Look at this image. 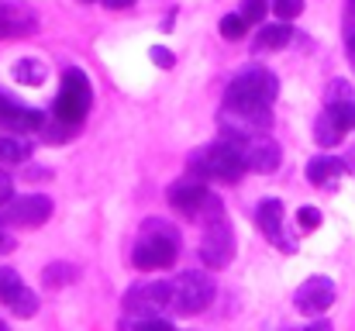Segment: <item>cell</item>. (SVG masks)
<instances>
[{
	"label": "cell",
	"mask_w": 355,
	"mask_h": 331,
	"mask_svg": "<svg viewBox=\"0 0 355 331\" xmlns=\"http://www.w3.org/2000/svg\"><path fill=\"white\" fill-rule=\"evenodd\" d=\"M7 307H10V314H14V318H35V314H38V294H35V290H28V287H21V290H17V297H14Z\"/></svg>",
	"instance_id": "obj_20"
},
{
	"label": "cell",
	"mask_w": 355,
	"mask_h": 331,
	"mask_svg": "<svg viewBox=\"0 0 355 331\" xmlns=\"http://www.w3.org/2000/svg\"><path fill=\"white\" fill-rule=\"evenodd\" d=\"M235 248H238L235 228L228 224L225 214L204 224V235H200V259H204L207 269H228L232 259H235Z\"/></svg>",
	"instance_id": "obj_7"
},
{
	"label": "cell",
	"mask_w": 355,
	"mask_h": 331,
	"mask_svg": "<svg viewBox=\"0 0 355 331\" xmlns=\"http://www.w3.org/2000/svg\"><path fill=\"white\" fill-rule=\"evenodd\" d=\"M352 97H355V90L345 80H335V83L328 87V104H331V101H352Z\"/></svg>",
	"instance_id": "obj_27"
},
{
	"label": "cell",
	"mask_w": 355,
	"mask_h": 331,
	"mask_svg": "<svg viewBox=\"0 0 355 331\" xmlns=\"http://www.w3.org/2000/svg\"><path fill=\"white\" fill-rule=\"evenodd\" d=\"M335 283L328 280V276H307L300 287H297V294H293V307L300 311V314H314V318H321L331 304H335Z\"/></svg>",
	"instance_id": "obj_12"
},
{
	"label": "cell",
	"mask_w": 355,
	"mask_h": 331,
	"mask_svg": "<svg viewBox=\"0 0 355 331\" xmlns=\"http://www.w3.org/2000/svg\"><path fill=\"white\" fill-rule=\"evenodd\" d=\"M232 142H235V148L241 152V159H245V169H252V173H272V169L279 166V159H283L279 145H276L269 135L232 138Z\"/></svg>",
	"instance_id": "obj_11"
},
{
	"label": "cell",
	"mask_w": 355,
	"mask_h": 331,
	"mask_svg": "<svg viewBox=\"0 0 355 331\" xmlns=\"http://www.w3.org/2000/svg\"><path fill=\"white\" fill-rule=\"evenodd\" d=\"M0 331H10V328H7V325H3V321H0Z\"/></svg>",
	"instance_id": "obj_34"
},
{
	"label": "cell",
	"mask_w": 355,
	"mask_h": 331,
	"mask_svg": "<svg viewBox=\"0 0 355 331\" xmlns=\"http://www.w3.org/2000/svg\"><path fill=\"white\" fill-rule=\"evenodd\" d=\"M10 73H14V80H17L21 87H42V83L49 80V66H45L42 59H17Z\"/></svg>",
	"instance_id": "obj_18"
},
{
	"label": "cell",
	"mask_w": 355,
	"mask_h": 331,
	"mask_svg": "<svg viewBox=\"0 0 355 331\" xmlns=\"http://www.w3.org/2000/svg\"><path fill=\"white\" fill-rule=\"evenodd\" d=\"M187 166H190V173L197 180H214V183H238L248 173L241 152L235 148V142L225 138V135L218 142H207V145L193 148Z\"/></svg>",
	"instance_id": "obj_3"
},
{
	"label": "cell",
	"mask_w": 355,
	"mask_h": 331,
	"mask_svg": "<svg viewBox=\"0 0 355 331\" xmlns=\"http://www.w3.org/2000/svg\"><path fill=\"white\" fill-rule=\"evenodd\" d=\"M297 224H300V231H318L321 228V211L318 207H300L297 211Z\"/></svg>",
	"instance_id": "obj_26"
},
{
	"label": "cell",
	"mask_w": 355,
	"mask_h": 331,
	"mask_svg": "<svg viewBox=\"0 0 355 331\" xmlns=\"http://www.w3.org/2000/svg\"><path fill=\"white\" fill-rule=\"evenodd\" d=\"M272 3L269 0H241V17L248 21V24H262V17H266V10H269Z\"/></svg>",
	"instance_id": "obj_24"
},
{
	"label": "cell",
	"mask_w": 355,
	"mask_h": 331,
	"mask_svg": "<svg viewBox=\"0 0 355 331\" xmlns=\"http://www.w3.org/2000/svg\"><path fill=\"white\" fill-rule=\"evenodd\" d=\"M180 259V231L176 224L162 218H145L135 252H131V266L141 273H155V269H169Z\"/></svg>",
	"instance_id": "obj_2"
},
{
	"label": "cell",
	"mask_w": 355,
	"mask_h": 331,
	"mask_svg": "<svg viewBox=\"0 0 355 331\" xmlns=\"http://www.w3.org/2000/svg\"><path fill=\"white\" fill-rule=\"evenodd\" d=\"M304 331H335V325L321 318V321H314V325H307V328H304Z\"/></svg>",
	"instance_id": "obj_33"
},
{
	"label": "cell",
	"mask_w": 355,
	"mask_h": 331,
	"mask_svg": "<svg viewBox=\"0 0 355 331\" xmlns=\"http://www.w3.org/2000/svg\"><path fill=\"white\" fill-rule=\"evenodd\" d=\"M148 56H152V62H155L159 69H173V62H176V56H173L169 49H162V45H152Z\"/></svg>",
	"instance_id": "obj_28"
},
{
	"label": "cell",
	"mask_w": 355,
	"mask_h": 331,
	"mask_svg": "<svg viewBox=\"0 0 355 331\" xmlns=\"http://www.w3.org/2000/svg\"><path fill=\"white\" fill-rule=\"evenodd\" d=\"M345 169H349V162H342V159H335V155H314V159L307 162V180H311L314 187H335Z\"/></svg>",
	"instance_id": "obj_15"
},
{
	"label": "cell",
	"mask_w": 355,
	"mask_h": 331,
	"mask_svg": "<svg viewBox=\"0 0 355 331\" xmlns=\"http://www.w3.org/2000/svg\"><path fill=\"white\" fill-rule=\"evenodd\" d=\"M55 204L45 197V194H24V197H10L3 204V214L0 218L14 228H42L45 221L52 218Z\"/></svg>",
	"instance_id": "obj_9"
},
{
	"label": "cell",
	"mask_w": 355,
	"mask_h": 331,
	"mask_svg": "<svg viewBox=\"0 0 355 331\" xmlns=\"http://www.w3.org/2000/svg\"><path fill=\"white\" fill-rule=\"evenodd\" d=\"M35 152L28 135H14V131H0V166H21L28 162Z\"/></svg>",
	"instance_id": "obj_16"
},
{
	"label": "cell",
	"mask_w": 355,
	"mask_h": 331,
	"mask_svg": "<svg viewBox=\"0 0 355 331\" xmlns=\"http://www.w3.org/2000/svg\"><path fill=\"white\" fill-rule=\"evenodd\" d=\"M87 3H90V0H87Z\"/></svg>",
	"instance_id": "obj_36"
},
{
	"label": "cell",
	"mask_w": 355,
	"mask_h": 331,
	"mask_svg": "<svg viewBox=\"0 0 355 331\" xmlns=\"http://www.w3.org/2000/svg\"><path fill=\"white\" fill-rule=\"evenodd\" d=\"M169 297H173V283H169V280L135 283V287L124 294V314H128V318L162 314V311H169Z\"/></svg>",
	"instance_id": "obj_8"
},
{
	"label": "cell",
	"mask_w": 355,
	"mask_h": 331,
	"mask_svg": "<svg viewBox=\"0 0 355 331\" xmlns=\"http://www.w3.org/2000/svg\"><path fill=\"white\" fill-rule=\"evenodd\" d=\"M290 38H293V24L290 21H272V24H262L259 31H255V49L259 52H279L283 45H290Z\"/></svg>",
	"instance_id": "obj_17"
},
{
	"label": "cell",
	"mask_w": 355,
	"mask_h": 331,
	"mask_svg": "<svg viewBox=\"0 0 355 331\" xmlns=\"http://www.w3.org/2000/svg\"><path fill=\"white\" fill-rule=\"evenodd\" d=\"M121 331H176V328L162 314H148V318H124Z\"/></svg>",
	"instance_id": "obj_21"
},
{
	"label": "cell",
	"mask_w": 355,
	"mask_h": 331,
	"mask_svg": "<svg viewBox=\"0 0 355 331\" xmlns=\"http://www.w3.org/2000/svg\"><path fill=\"white\" fill-rule=\"evenodd\" d=\"M166 201H169V207H173L176 214H183V218H190V221H200V224H207V221L225 214L221 201H218V197L207 190V183L197 180V176L173 183L169 194H166Z\"/></svg>",
	"instance_id": "obj_5"
},
{
	"label": "cell",
	"mask_w": 355,
	"mask_h": 331,
	"mask_svg": "<svg viewBox=\"0 0 355 331\" xmlns=\"http://www.w3.org/2000/svg\"><path fill=\"white\" fill-rule=\"evenodd\" d=\"M35 24H38L35 10H28L21 0H0V38L28 35L35 31Z\"/></svg>",
	"instance_id": "obj_14"
},
{
	"label": "cell",
	"mask_w": 355,
	"mask_h": 331,
	"mask_svg": "<svg viewBox=\"0 0 355 331\" xmlns=\"http://www.w3.org/2000/svg\"><path fill=\"white\" fill-rule=\"evenodd\" d=\"M24 283H21V276L10 269V266H0V304H10L14 297H17V290H21Z\"/></svg>",
	"instance_id": "obj_23"
},
{
	"label": "cell",
	"mask_w": 355,
	"mask_h": 331,
	"mask_svg": "<svg viewBox=\"0 0 355 331\" xmlns=\"http://www.w3.org/2000/svg\"><path fill=\"white\" fill-rule=\"evenodd\" d=\"M279 94V80L266 66H245L232 76L225 90V110H241V114H272V101Z\"/></svg>",
	"instance_id": "obj_1"
},
{
	"label": "cell",
	"mask_w": 355,
	"mask_h": 331,
	"mask_svg": "<svg viewBox=\"0 0 355 331\" xmlns=\"http://www.w3.org/2000/svg\"><path fill=\"white\" fill-rule=\"evenodd\" d=\"M345 49H349V59H352V66H355V21L345 24Z\"/></svg>",
	"instance_id": "obj_30"
},
{
	"label": "cell",
	"mask_w": 355,
	"mask_h": 331,
	"mask_svg": "<svg viewBox=\"0 0 355 331\" xmlns=\"http://www.w3.org/2000/svg\"><path fill=\"white\" fill-rule=\"evenodd\" d=\"M255 224H259V231L272 241V245H279L283 252H293L297 245L286 238V214H283V204L276 201V197H269V201H262L259 207H255Z\"/></svg>",
	"instance_id": "obj_13"
},
{
	"label": "cell",
	"mask_w": 355,
	"mask_h": 331,
	"mask_svg": "<svg viewBox=\"0 0 355 331\" xmlns=\"http://www.w3.org/2000/svg\"><path fill=\"white\" fill-rule=\"evenodd\" d=\"M94 104V87H90V76L83 69H66L62 73V83H59V94L52 101V117L55 121H66V124H83L87 114Z\"/></svg>",
	"instance_id": "obj_4"
},
{
	"label": "cell",
	"mask_w": 355,
	"mask_h": 331,
	"mask_svg": "<svg viewBox=\"0 0 355 331\" xmlns=\"http://www.w3.org/2000/svg\"><path fill=\"white\" fill-rule=\"evenodd\" d=\"M252 24L241 17V14H225L221 17V24H218V31H221V38H228V42H238V38H245V31H248Z\"/></svg>",
	"instance_id": "obj_22"
},
{
	"label": "cell",
	"mask_w": 355,
	"mask_h": 331,
	"mask_svg": "<svg viewBox=\"0 0 355 331\" xmlns=\"http://www.w3.org/2000/svg\"><path fill=\"white\" fill-rule=\"evenodd\" d=\"M349 7H352V14H355V0H349Z\"/></svg>",
	"instance_id": "obj_35"
},
{
	"label": "cell",
	"mask_w": 355,
	"mask_h": 331,
	"mask_svg": "<svg viewBox=\"0 0 355 331\" xmlns=\"http://www.w3.org/2000/svg\"><path fill=\"white\" fill-rule=\"evenodd\" d=\"M169 283H173L169 311L180 314V318H193V314H200V311H207V307L214 304L218 287H214V280H211L207 273L187 269V273H180V276L169 280Z\"/></svg>",
	"instance_id": "obj_6"
},
{
	"label": "cell",
	"mask_w": 355,
	"mask_h": 331,
	"mask_svg": "<svg viewBox=\"0 0 355 331\" xmlns=\"http://www.w3.org/2000/svg\"><path fill=\"white\" fill-rule=\"evenodd\" d=\"M76 276H80V269H76L73 262H49V266L42 269V283H45L49 290L69 287V283H76Z\"/></svg>",
	"instance_id": "obj_19"
},
{
	"label": "cell",
	"mask_w": 355,
	"mask_h": 331,
	"mask_svg": "<svg viewBox=\"0 0 355 331\" xmlns=\"http://www.w3.org/2000/svg\"><path fill=\"white\" fill-rule=\"evenodd\" d=\"M14 248V238L3 231V218H0V252H10Z\"/></svg>",
	"instance_id": "obj_31"
},
{
	"label": "cell",
	"mask_w": 355,
	"mask_h": 331,
	"mask_svg": "<svg viewBox=\"0 0 355 331\" xmlns=\"http://www.w3.org/2000/svg\"><path fill=\"white\" fill-rule=\"evenodd\" d=\"M269 3H272L279 21H293V17L304 14V0H269Z\"/></svg>",
	"instance_id": "obj_25"
},
{
	"label": "cell",
	"mask_w": 355,
	"mask_h": 331,
	"mask_svg": "<svg viewBox=\"0 0 355 331\" xmlns=\"http://www.w3.org/2000/svg\"><path fill=\"white\" fill-rule=\"evenodd\" d=\"M10 197H14V183H10V176H7V173L0 169V207H3V204H7Z\"/></svg>",
	"instance_id": "obj_29"
},
{
	"label": "cell",
	"mask_w": 355,
	"mask_h": 331,
	"mask_svg": "<svg viewBox=\"0 0 355 331\" xmlns=\"http://www.w3.org/2000/svg\"><path fill=\"white\" fill-rule=\"evenodd\" d=\"M45 124V114L28 104H21L17 97L0 90V131H14V135H38Z\"/></svg>",
	"instance_id": "obj_10"
},
{
	"label": "cell",
	"mask_w": 355,
	"mask_h": 331,
	"mask_svg": "<svg viewBox=\"0 0 355 331\" xmlns=\"http://www.w3.org/2000/svg\"><path fill=\"white\" fill-rule=\"evenodd\" d=\"M135 0H104V7H111V10H128Z\"/></svg>",
	"instance_id": "obj_32"
}]
</instances>
